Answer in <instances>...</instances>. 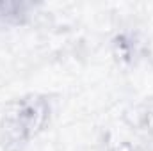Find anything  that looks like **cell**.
I'll return each instance as SVG.
<instances>
[{
    "label": "cell",
    "mask_w": 153,
    "mask_h": 151,
    "mask_svg": "<svg viewBox=\"0 0 153 151\" xmlns=\"http://www.w3.org/2000/svg\"><path fill=\"white\" fill-rule=\"evenodd\" d=\"M52 101L46 94L30 93L9 100L0 110L2 151H23L48 128Z\"/></svg>",
    "instance_id": "cell-1"
},
{
    "label": "cell",
    "mask_w": 153,
    "mask_h": 151,
    "mask_svg": "<svg viewBox=\"0 0 153 151\" xmlns=\"http://www.w3.org/2000/svg\"><path fill=\"white\" fill-rule=\"evenodd\" d=\"M112 57L121 66H132L137 62L143 52V43L139 36L132 30H121L111 41Z\"/></svg>",
    "instance_id": "cell-2"
},
{
    "label": "cell",
    "mask_w": 153,
    "mask_h": 151,
    "mask_svg": "<svg viewBox=\"0 0 153 151\" xmlns=\"http://www.w3.org/2000/svg\"><path fill=\"white\" fill-rule=\"evenodd\" d=\"M125 124L139 133L143 139L153 142V103H141L134 105L123 114Z\"/></svg>",
    "instance_id": "cell-3"
},
{
    "label": "cell",
    "mask_w": 153,
    "mask_h": 151,
    "mask_svg": "<svg viewBox=\"0 0 153 151\" xmlns=\"http://www.w3.org/2000/svg\"><path fill=\"white\" fill-rule=\"evenodd\" d=\"M32 4L5 0L0 2V27H22L29 21Z\"/></svg>",
    "instance_id": "cell-4"
},
{
    "label": "cell",
    "mask_w": 153,
    "mask_h": 151,
    "mask_svg": "<svg viewBox=\"0 0 153 151\" xmlns=\"http://www.w3.org/2000/svg\"><path fill=\"white\" fill-rule=\"evenodd\" d=\"M102 146H103V151H143L141 144H137L134 139L123 133H117L112 128L105 130L102 137Z\"/></svg>",
    "instance_id": "cell-5"
}]
</instances>
